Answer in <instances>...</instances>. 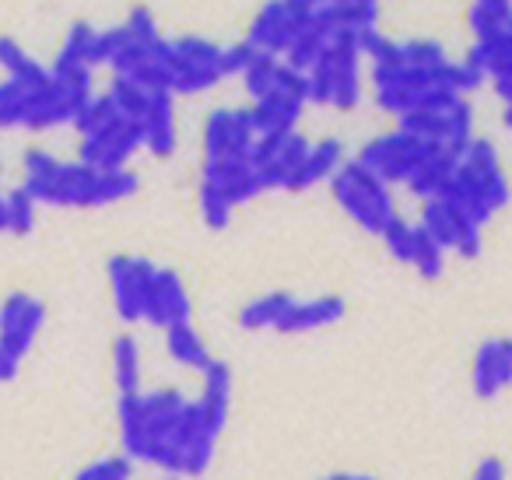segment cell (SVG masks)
<instances>
[{
  "mask_svg": "<svg viewBox=\"0 0 512 480\" xmlns=\"http://www.w3.org/2000/svg\"><path fill=\"white\" fill-rule=\"evenodd\" d=\"M414 235H418V225H411V221H404L397 214V218L390 221V225L379 232V239H383L386 253L393 256L397 263H407L411 267V256H414Z\"/></svg>",
  "mask_w": 512,
  "mask_h": 480,
  "instance_id": "obj_26",
  "label": "cell"
},
{
  "mask_svg": "<svg viewBox=\"0 0 512 480\" xmlns=\"http://www.w3.org/2000/svg\"><path fill=\"white\" fill-rule=\"evenodd\" d=\"M512 386V337H491L470 358V389L477 400H495Z\"/></svg>",
  "mask_w": 512,
  "mask_h": 480,
  "instance_id": "obj_10",
  "label": "cell"
},
{
  "mask_svg": "<svg viewBox=\"0 0 512 480\" xmlns=\"http://www.w3.org/2000/svg\"><path fill=\"white\" fill-rule=\"evenodd\" d=\"M292 302L295 298L285 295V291H274V295L256 298V302H249L246 309L239 312V326L242 330H278V323L285 319V312Z\"/></svg>",
  "mask_w": 512,
  "mask_h": 480,
  "instance_id": "obj_19",
  "label": "cell"
},
{
  "mask_svg": "<svg viewBox=\"0 0 512 480\" xmlns=\"http://www.w3.org/2000/svg\"><path fill=\"white\" fill-rule=\"evenodd\" d=\"M278 71H281V57H274V53H256L253 64L242 74L249 102L264 99V95H271L274 88H278Z\"/></svg>",
  "mask_w": 512,
  "mask_h": 480,
  "instance_id": "obj_20",
  "label": "cell"
},
{
  "mask_svg": "<svg viewBox=\"0 0 512 480\" xmlns=\"http://www.w3.org/2000/svg\"><path fill=\"white\" fill-rule=\"evenodd\" d=\"M36 204H39V200L32 197L25 186L11 190L8 193V232L29 235L32 228H36Z\"/></svg>",
  "mask_w": 512,
  "mask_h": 480,
  "instance_id": "obj_27",
  "label": "cell"
},
{
  "mask_svg": "<svg viewBox=\"0 0 512 480\" xmlns=\"http://www.w3.org/2000/svg\"><path fill=\"white\" fill-rule=\"evenodd\" d=\"M306 106L309 102L302 99V95L278 92V88H274L271 95L256 99L253 106H249V113H253V123L260 134H281V130H299L302 109Z\"/></svg>",
  "mask_w": 512,
  "mask_h": 480,
  "instance_id": "obj_14",
  "label": "cell"
},
{
  "mask_svg": "<svg viewBox=\"0 0 512 480\" xmlns=\"http://www.w3.org/2000/svg\"><path fill=\"white\" fill-rule=\"evenodd\" d=\"M439 151H446V148L428 144V141H421V137H414L411 130L397 127V130H390V134H379V137H372V141H365L355 158L365 169L376 172L379 179H386L390 186H407L414 172L425 169Z\"/></svg>",
  "mask_w": 512,
  "mask_h": 480,
  "instance_id": "obj_4",
  "label": "cell"
},
{
  "mask_svg": "<svg viewBox=\"0 0 512 480\" xmlns=\"http://www.w3.org/2000/svg\"><path fill=\"white\" fill-rule=\"evenodd\" d=\"M78 116V106L67 99L57 88V81H50L46 88H32L29 92V106H25V130H53V127H67Z\"/></svg>",
  "mask_w": 512,
  "mask_h": 480,
  "instance_id": "obj_13",
  "label": "cell"
},
{
  "mask_svg": "<svg viewBox=\"0 0 512 480\" xmlns=\"http://www.w3.org/2000/svg\"><path fill=\"white\" fill-rule=\"evenodd\" d=\"M362 46H358L355 36H344L330 46L320 57V64L306 74L309 81V102L313 106H330L341 109V113H351L358 109L365 95L362 85Z\"/></svg>",
  "mask_w": 512,
  "mask_h": 480,
  "instance_id": "obj_2",
  "label": "cell"
},
{
  "mask_svg": "<svg viewBox=\"0 0 512 480\" xmlns=\"http://www.w3.org/2000/svg\"><path fill=\"white\" fill-rule=\"evenodd\" d=\"M155 263L144 256H127L113 253L106 260V277H109V295H113V312L123 323H141L144 319V295L148 284L155 277Z\"/></svg>",
  "mask_w": 512,
  "mask_h": 480,
  "instance_id": "obj_6",
  "label": "cell"
},
{
  "mask_svg": "<svg viewBox=\"0 0 512 480\" xmlns=\"http://www.w3.org/2000/svg\"><path fill=\"white\" fill-rule=\"evenodd\" d=\"M397 127L411 130L414 137L439 144L446 151H463V144L474 137V106H470V95L435 88L404 120H397Z\"/></svg>",
  "mask_w": 512,
  "mask_h": 480,
  "instance_id": "obj_3",
  "label": "cell"
},
{
  "mask_svg": "<svg viewBox=\"0 0 512 480\" xmlns=\"http://www.w3.org/2000/svg\"><path fill=\"white\" fill-rule=\"evenodd\" d=\"M228 123L232 109H211L204 123V158H228Z\"/></svg>",
  "mask_w": 512,
  "mask_h": 480,
  "instance_id": "obj_28",
  "label": "cell"
},
{
  "mask_svg": "<svg viewBox=\"0 0 512 480\" xmlns=\"http://www.w3.org/2000/svg\"><path fill=\"white\" fill-rule=\"evenodd\" d=\"M200 379H204V400L207 403H225L228 407V400H232V372H228V365L225 361H218L214 358L211 365L200 372Z\"/></svg>",
  "mask_w": 512,
  "mask_h": 480,
  "instance_id": "obj_30",
  "label": "cell"
},
{
  "mask_svg": "<svg viewBox=\"0 0 512 480\" xmlns=\"http://www.w3.org/2000/svg\"><path fill=\"white\" fill-rule=\"evenodd\" d=\"M474 473L477 477H484V480H498V477H505V463L502 459H495V456H488V459H481V463L474 466Z\"/></svg>",
  "mask_w": 512,
  "mask_h": 480,
  "instance_id": "obj_32",
  "label": "cell"
},
{
  "mask_svg": "<svg viewBox=\"0 0 512 480\" xmlns=\"http://www.w3.org/2000/svg\"><path fill=\"white\" fill-rule=\"evenodd\" d=\"M95 39H99V29H95V25H85V22L71 25V32H67L64 46H60V53H57V60H53L50 71L60 74V71H74V67H92Z\"/></svg>",
  "mask_w": 512,
  "mask_h": 480,
  "instance_id": "obj_18",
  "label": "cell"
},
{
  "mask_svg": "<svg viewBox=\"0 0 512 480\" xmlns=\"http://www.w3.org/2000/svg\"><path fill=\"white\" fill-rule=\"evenodd\" d=\"M0 232H8V197L0 193Z\"/></svg>",
  "mask_w": 512,
  "mask_h": 480,
  "instance_id": "obj_34",
  "label": "cell"
},
{
  "mask_svg": "<svg viewBox=\"0 0 512 480\" xmlns=\"http://www.w3.org/2000/svg\"><path fill=\"white\" fill-rule=\"evenodd\" d=\"M421 228L428 235L446 246V253H460L463 260H474L481 256V246H484V228L470 218L467 211H460L456 204L442 197H432V200H421Z\"/></svg>",
  "mask_w": 512,
  "mask_h": 480,
  "instance_id": "obj_5",
  "label": "cell"
},
{
  "mask_svg": "<svg viewBox=\"0 0 512 480\" xmlns=\"http://www.w3.org/2000/svg\"><path fill=\"white\" fill-rule=\"evenodd\" d=\"M344 162H348V158H344V144L337 141V137H323V141H316L313 148H309L306 162L299 165V172L292 176L288 190L299 193V190H309V186L330 183V176H334Z\"/></svg>",
  "mask_w": 512,
  "mask_h": 480,
  "instance_id": "obj_15",
  "label": "cell"
},
{
  "mask_svg": "<svg viewBox=\"0 0 512 480\" xmlns=\"http://www.w3.org/2000/svg\"><path fill=\"white\" fill-rule=\"evenodd\" d=\"M109 99H113L116 113L127 116V120L141 123L144 113H148V102H151V92L141 85H134L130 78H120V74H113V85H109Z\"/></svg>",
  "mask_w": 512,
  "mask_h": 480,
  "instance_id": "obj_22",
  "label": "cell"
},
{
  "mask_svg": "<svg viewBox=\"0 0 512 480\" xmlns=\"http://www.w3.org/2000/svg\"><path fill=\"white\" fill-rule=\"evenodd\" d=\"M165 351H169V358L176 361V365L190 368V372H204V368L214 361L204 344V337H200L193 323L169 326V330H165Z\"/></svg>",
  "mask_w": 512,
  "mask_h": 480,
  "instance_id": "obj_16",
  "label": "cell"
},
{
  "mask_svg": "<svg viewBox=\"0 0 512 480\" xmlns=\"http://www.w3.org/2000/svg\"><path fill=\"white\" fill-rule=\"evenodd\" d=\"M18 365H22V361L11 358V354L0 347V382H15L18 379Z\"/></svg>",
  "mask_w": 512,
  "mask_h": 480,
  "instance_id": "obj_33",
  "label": "cell"
},
{
  "mask_svg": "<svg viewBox=\"0 0 512 480\" xmlns=\"http://www.w3.org/2000/svg\"><path fill=\"white\" fill-rule=\"evenodd\" d=\"M144 148V130L141 123L120 120L113 127H106L102 134L92 137H81L78 144V162L88 165V169H99V172H113V169H127V162Z\"/></svg>",
  "mask_w": 512,
  "mask_h": 480,
  "instance_id": "obj_7",
  "label": "cell"
},
{
  "mask_svg": "<svg viewBox=\"0 0 512 480\" xmlns=\"http://www.w3.org/2000/svg\"><path fill=\"white\" fill-rule=\"evenodd\" d=\"M109 358H113L116 393H141V347H137V340L130 333H116Z\"/></svg>",
  "mask_w": 512,
  "mask_h": 480,
  "instance_id": "obj_17",
  "label": "cell"
},
{
  "mask_svg": "<svg viewBox=\"0 0 512 480\" xmlns=\"http://www.w3.org/2000/svg\"><path fill=\"white\" fill-rule=\"evenodd\" d=\"M116 120H120V113H116L113 99H109V95H92V99L78 109V116H74V130H78L81 137H92V134H102L106 127H113Z\"/></svg>",
  "mask_w": 512,
  "mask_h": 480,
  "instance_id": "obj_24",
  "label": "cell"
},
{
  "mask_svg": "<svg viewBox=\"0 0 512 480\" xmlns=\"http://www.w3.org/2000/svg\"><path fill=\"white\" fill-rule=\"evenodd\" d=\"M29 92L18 78L0 81V130L22 127L25 123V106H29Z\"/></svg>",
  "mask_w": 512,
  "mask_h": 480,
  "instance_id": "obj_25",
  "label": "cell"
},
{
  "mask_svg": "<svg viewBox=\"0 0 512 480\" xmlns=\"http://www.w3.org/2000/svg\"><path fill=\"white\" fill-rule=\"evenodd\" d=\"M141 130L144 148L155 158H169L176 151V102H172V92H151Z\"/></svg>",
  "mask_w": 512,
  "mask_h": 480,
  "instance_id": "obj_12",
  "label": "cell"
},
{
  "mask_svg": "<svg viewBox=\"0 0 512 480\" xmlns=\"http://www.w3.org/2000/svg\"><path fill=\"white\" fill-rule=\"evenodd\" d=\"M348 312L344 298H334V295H323V298H309V302H299L295 298L288 305L285 319L278 323L274 333H309V330H327V326H337Z\"/></svg>",
  "mask_w": 512,
  "mask_h": 480,
  "instance_id": "obj_11",
  "label": "cell"
},
{
  "mask_svg": "<svg viewBox=\"0 0 512 480\" xmlns=\"http://www.w3.org/2000/svg\"><path fill=\"white\" fill-rule=\"evenodd\" d=\"M43 323H46V305L39 298L25 295V291H15V295H8L0 302V347L11 358L22 361L36 347Z\"/></svg>",
  "mask_w": 512,
  "mask_h": 480,
  "instance_id": "obj_8",
  "label": "cell"
},
{
  "mask_svg": "<svg viewBox=\"0 0 512 480\" xmlns=\"http://www.w3.org/2000/svg\"><path fill=\"white\" fill-rule=\"evenodd\" d=\"M144 319L158 330H169L176 323H190L193 319V302L190 291H186L183 277L169 267H158L155 277L148 284V295H144Z\"/></svg>",
  "mask_w": 512,
  "mask_h": 480,
  "instance_id": "obj_9",
  "label": "cell"
},
{
  "mask_svg": "<svg viewBox=\"0 0 512 480\" xmlns=\"http://www.w3.org/2000/svg\"><path fill=\"white\" fill-rule=\"evenodd\" d=\"M330 193H334L337 207H341L362 232L379 235L393 218H397L393 186L386 183V179H379L372 169H365L358 158L344 162L341 169L330 176Z\"/></svg>",
  "mask_w": 512,
  "mask_h": 480,
  "instance_id": "obj_1",
  "label": "cell"
},
{
  "mask_svg": "<svg viewBox=\"0 0 512 480\" xmlns=\"http://www.w3.org/2000/svg\"><path fill=\"white\" fill-rule=\"evenodd\" d=\"M134 473V459L127 452H113V456H102L95 463H88L85 470L78 473L81 480H127Z\"/></svg>",
  "mask_w": 512,
  "mask_h": 480,
  "instance_id": "obj_29",
  "label": "cell"
},
{
  "mask_svg": "<svg viewBox=\"0 0 512 480\" xmlns=\"http://www.w3.org/2000/svg\"><path fill=\"white\" fill-rule=\"evenodd\" d=\"M197 207H200V218H204V225L214 228V232L228 228V221H232V211H235V204L225 197V190H221L218 183H211V179H200Z\"/></svg>",
  "mask_w": 512,
  "mask_h": 480,
  "instance_id": "obj_21",
  "label": "cell"
},
{
  "mask_svg": "<svg viewBox=\"0 0 512 480\" xmlns=\"http://www.w3.org/2000/svg\"><path fill=\"white\" fill-rule=\"evenodd\" d=\"M411 267L418 270L425 281H439L442 270H446V246H442L435 235H428L425 228L418 225V235H414V256Z\"/></svg>",
  "mask_w": 512,
  "mask_h": 480,
  "instance_id": "obj_23",
  "label": "cell"
},
{
  "mask_svg": "<svg viewBox=\"0 0 512 480\" xmlns=\"http://www.w3.org/2000/svg\"><path fill=\"white\" fill-rule=\"evenodd\" d=\"M127 32L130 36H134V43H155V39H162V32H158V22H155V15H151L148 8H144V4H137L134 11H130L127 15Z\"/></svg>",
  "mask_w": 512,
  "mask_h": 480,
  "instance_id": "obj_31",
  "label": "cell"
}]
</instances>
